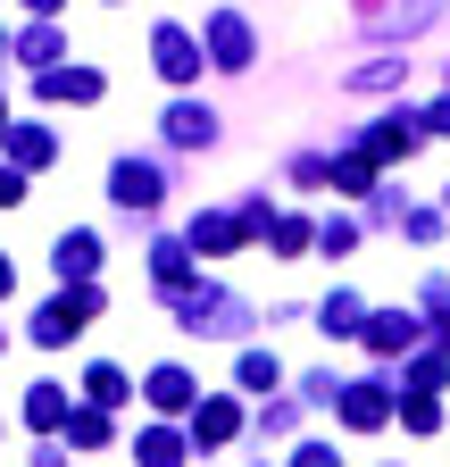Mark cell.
Here are the masks:
<instances>
[{
	"label": "cell",
	"instance_id": "cell-1",
	"mask_svg": "<svg viewBox=\"0 0 450 467\" xmlns=\"http://www.w3.org/2000/svg\"><path fill=\"white\" fill-rule=\"evenodd\" d=\"M100 309H108V292H100V284H59V292H50V301L26 317V342H34V350H67Z\"/></svg>",
	"mask_w": 450,
	"mask_h": 467
},
{
	"label": "cell",
	"instance_id": "cell-2",
	"mask_svg": "<svg viewBox=\"0 0 450 467\" xmlns=\"http://www.w3.org/2000/svg\"><path fill=\"white\" fill-rule=\"evenodd\" d=\"M200 50H209V67L242 76L251 58H259V34H251V17H242V9H209V17H200Z\"/></svg>",
	"mask_w": 450,
	"mask_h": 467
},
{
	"label": "cell",
	"instance_id": "cell-3",
	"mask_svg": "<svg viewBox=\"0 0 450 467\" xmlns=\"http://www.w3.org/2000/svg\"><path fill=\"white\" fill-rule=\"evenodd\" d=\"M108 201H118L126 217L159 209V201H167V167H159V159H134V150H126V159H108Z\"/></svg>",
	"mask_w": 450,
	"mask_h": 467
},
{
	"label": "cell",
	"instance_id": "cell-4",
	"mask_svg": "<svg viewBox=\"0 0 450 467\" xmlns=\"http://www.w3.org/2000/svg\"><path fill=\"white\" fill-rule=\"evenodd\" d=\"M150 67H159L167 84H192V76L209 67V50H200V34H192V26L159 17V26H150Z\"/></svg>",
	"mask_w": 450,
	"mask_h": 467
},
{
	"label": "cell",
	"instance_id": "cell-5",
	"mask_svg": "<svg viewBox=\"0 0 450 467\" xmlns=\"http://www.w3.org/2000/svg\"><path fill=\"white\" fill-rule=\"evenodd\" d=\"M417 142H425V117H417V109H384V117H375V126L359 134V150H367L375 167H384V159H409Z\"/></svg>",
	"mask_w": 450,
	"mask_h": 467
},
{
	"label": "cell",
	"instance_id": "cell-6",
	"mask_svg": "<svg viewBox=\"0 0 450 467\" xmlns=\"http://www.w3.org/2000/svg\"><path fill=\"white\" fill-rule=\"evenodd\" d=\"M142 400L159 409V418H192V409H200V384H192V368H176V359H159V368L142 376Z\"/></svg>",
	"mask_w": 450,
	"mask_h": 467
},
{
	"label": "cell",
	"instance_id": "cell-7",
	"mask_svg": "<svg viewBox=\"0 0 450 467\" xmlns=\"http://www.w3.org/2000/svg\"><path fill=\"white\" fill-rule=\"evenodd\" d=\"M50 267H59V284H100V234L67 225L59 243H50Z\"/></svg>",
	"mask_w": 450,
	"mask_h": 467
},
{
	"label": "cell",
	"instance_id": "cell-8",
	"mask_svg": "<svg viewBox=\"0 0 450 467\" xmlns=\"http://www.w3.org/2000/svg\"><path fill=\"white\" fill-rule=\"evenodd\" d=\"M184 243L209 251V259H225V251H242V243H251V225H242V209H200V217L184 225Z\"/></svg>",
	"mask_w": 450,
	"mask_h": 467
},
{
	"label": "cell",
	"instance_id": "cell-9",
	"mask_svg": "<svg viewBox=\"0 0 450 467\" xmlns=\"http://www.w3.org/2000/svg\"><path fill=\"white\" fill-rule=\"evenodd\" d=\"M184 434H192V451H225V442L242 434V400H209L200 392V409L184 418Z\"/></svg>",
	"mask_w": 450,
	"mask_h": 467
},
{
	"label": "cell",
	"instance_id": "cell-10",
	"mask_svg": "<svg viewBox=\"0 0 450 467\" xmlns=\"http://www.w3.org/2000/svg\"><path fill=\"white\" fill-rule=\"evenodd\" d=\"M159 134H167V150H209L217 142V109H200V100H176L159 117Z\"/></svg>",
	"mask_w": 450,
	"mask_h": 467
},
{
	"label": "cell",
	"instance_id": "cell-11",
	"mask_svg": "<svg viewBox=\"0 0 450 467\" xmlns=\"http://www.w3.org/2000/svg\"><path fill=\"white\" fill-rule=\"evenodd\" d=\"M0 159L34 175V167H50V159H59V134H50L42 117H17V126H9V142H0Z\"/></svg>",
	"mask_w": 450,
	"mask_h": 467
},
{
	"label": "cell",
	"instance_id": "cell-12",
	"mask_svg": "<svg viewBox=\"0 0 450 467\" xmlns=\"http://www.w3.org/2000/svg\"><path fill=\"white\" fill-rule=\"evenodd\" d=\"M134 467H192V434L167 426V418L142 426V434H134Z\"/></svg>",
	"mask_w": 450,
	"mask_h": 467
},
{
	"label": "cell",
	"instance_id": "cell-13",
	"mask_svg": "<svg viewBox=\"0 0 450 467\" xmlns=\"http://www.w3.org/2000/svg\"><path fill=\"white\" fill-rule=\"evenodd\" d=\"M34 92H42V100H76V109H92V100L108 92V76H100V67H42Z\"/></svg>",
	"mask_w": 450,
	"mask_h": 467
},
{
	"label": "cell",
	"instance_id": "cell-14",
	"mask_svg": "<svg viewBox=\"0 0 450 467\" xmlns=\"http://www.w3.org/2000/svg\"><path fill=\"white\" fill-rule=\"evenodd\" d=\"M417 334H425V326H417V309H375L359 342L375 350V359H392V350H417Z\"/></svg>",
	"mask_w": 450,
	"mask_h": 467
},
{
	"label": "cell",
	"instance_id": "cell-15",
	"mask_svg": "<svg viewBox=\"0 0 450 467\" xmlns=\"http://www.w3.org/2000/svg\"><path fill=\"white\" fill-rule=\"evenodd\" d=\"M333 400H343V426H351V434L392 426V392H384V384H351V392H333Z\"/></svg>",
	"mask_w": 450,
	"mask_h": 467
},
{
	"label": "cell",
	"instance_id": "cell-16",
	"mask_svg": "<svg viewBox=\"0 0 450 467\" xmlns=\"http://www.w3.org/2000/svg\"><path fill=\"white\" fill-rule=\"evenodd\" d=\"M67 418H76L67 384H26V426L34 434H67Z\"/></svg>",
	"mask_w": 450,
	"mask_h": 467
},
{
	"label": "cell",
	"instance_id": "cell-17",
	"mask_svg": "<svg viewBox=\"0 0 450 467\" xmlns=\"http://www.w3.org/2000/svg\"><path fill=\"white\" fill-rule=\"evenodd\" d=\"M84 400H92V409H126V400H134V376H126L118 359H92V368H84Z\"/></svg>",
	"mask_w": 450,
	"mask_h": 467
},
{
	"label": "cell",
	"instance_id": "cell-18",
	"mask_svg": "<svg viewBox=\"0 0 450 467\" xmlns=\"http://www.w3.org/2000/svg\"><path fill=\"white\" fill-rule=\"evenodd\" d=\"M317 326H325L333 342H351V334H367V309H359V292H325V309H317Z\"/></svg>",
	"mask_w": 450,
	"mask_h": 467
},
{
	"label": "cell",
	"instance_id": "cell-19",
	"mask_svg": "<svg viewBox=\"0 0 450 467\" xmlns=\"http://www.w3.org/2000/svg\"><path fill=\"white\" fill-rule=\"evenodd\" d=\"M9 50H17V58H34V67H67V42H59V26H50V17H42V26H26Z\"/></svg>",
	"mask_w": 450,
	"mask_h": 467
},
{
	"label": "cell",
	"instance_id": "cell-20",
	"mask_svg": "<svg viewBox=\"0 0 450 467\" xmlns=\"http://www.w3.org/2000/svg\"><path fill=\"white\" fill-rule=\"evenodd\" d=\"M434 17H442V0H401V9H375L367 34H417V26H434Z\"/></svg>",
	"mask_w": 450,
	"mask_h": 467
},
{
	"label": "cell",
	"instance_id": "cell-21",
	"mask_svg": "<svg viewBox=\"0 0 450 467\" xmlns=\"http://www.w3.org/2000/svg\"><path fill=\"white\" fill-rule=\"evenodd\" d=\"M234 384H242V392H275V384H284L275 350H242V359H234Z\"/></svg>",
	"mask_w": 450,
	"mask_h": 467
},
{
	"label": "cell",
	"instance_id": "cell-22",
	"mask_svg": "<svg viewBox=\"0 0 450 467\" xmlns=\"http://www.w3.org/2000/svg\"><path fill=\"white\" fill-rule=\"evenodd\" d=\"M100 442H108V409L76 400V418H67V451H100Z\"/></svg>",
	"mask_w": 450,
	"mask_h": 467
},
{
	"label": "cell",
	"instance_id": "cell-23",
	"mask_svg": "<svg viewBox=\"0 0 450 467\" xmlns=\"http://www.w3.org/2000/svg\"><path fill=\"white\" fill-rule=\"evenodd\" d=\"M267 243L284 251V259H301V251L317 243V225H309V217H275V225H267Z\"/></svg>",
	"mask_w": 450,
	"mask_h": 467
},
{
	"label": "cell",
	"instance_id": "cell-24",
	"mask_svg": "<svg viewBox=\"0 0 450 467\" xmlns=\"http://www.w3.org/2000/svg\"><path fill=\"white\" fill-rule=\"evenodd\" d=\"M325 184H343V192H367V184H375V159H367V150H343Z\"/></svg>",
	"mask_w": 450,
	"mask_h": 467
},
{
	"label": "cell",
	"instance_id": "cell-25",
	"mask_svg": "<svg viewBox=\"0 0 450 467\" xmlns=\"http://www.w3.org/2000/svg\"><path fill=\"white\" fill-rule=\"evenodd\" d=\"M401 426H409V434H434V426H442L434 392H409V400H401Z\"/></svg>",
	"mask_w": 450,
	"mask_h": 467
},
{
	"label": "cell",
	"instance_id": "cell-26",
	"mask_svg": "<svg viewBox=\"0 0 450 467\" xmlns=\"http://www.w3.org/2000/svg\"><path fill=\"white\" fill-rule=\"evenodd\" d=\"M351 243H359V225H351V217H325V225H317V251H325V259H343Z\"/></svg>",
	"mask_w": 450,
	"mask_h": 467
},
{
	"label": "cell",
	"instance_id": "cell-27",
	"mask_svg": "<svg viewBox=\"0 0 450 467\" xmlns=\"http://www.w3.org/2000/svg\"><path fill=\"white\" fill-rule=\"evenodd\" d=\"M401 76H409V67H401V58H367V67H359L351 84H359V92H384V84H401Z\"/></svg>",
	"mask_w": 450,
	"mask_h": 467
},
{
	"label": "cell",
	"instance_id": "cell-28",
	"mask_svg": "<svg viewBox=\"0 0 450 467\" xmlns=\"http://www.w3.org/2000/svg\"><path fill=\"white\" fill-rule=\"evenodd\" d=\"M0 209H26V167L0 159Z\"/></svg>",
	"mask_w": 450,
	"mask_h": 467
},
{
	"label": "cell",
	"instance_id": "cell-29",
	"mask_svg": "<svg viewBox=\"0 0 450 467\" xmlns=\"http://www.w3.org/2000/svg\"><path fill=\"white\" fill-rule=\"evenodd\" d=\"M292 467H343V451H333V442H301Z\"/></svg>",
	"mask_w": 450,
	"mask_h": 467
},
{
	"label": "cell",
	"instance_id": "cell-30",
	"mask_svg": "<svg viewBox=\"0 0 450 467\" xmlns=\"http://www.w3.org/2000/svg\"><path fill=\"white\" fill-rule=\"evenodd\" d=\"M434 134H450V92H442V100L425 109V142H434Z\"/></svg>",
	"mask_w": 450,
	"mask_h": 467
},
{
	"label": "cell",
	"instance_id": "cell-31",
	"mask_svg": "<svg viewBox=\"0 0 450 467\" xmlns=\"http://www.w3.org/2000/svg\"><path fill=\"white\" fill-rule=\"evenodd\" d=\"M9 292H17V259H9V251H0V301H9Z\"/></svg>",
	"mask_w": 450,
	"mask_h": 467
},
{
	"label": "cell",
	"instance_id": "cell-32",
	"mask_svg": "<svg viewBox=\"0 0 450 467\" xmlns=\"http://www.w3.org/2000/svg\"><path fill=\"white\" fill-rule=\"evenodd\" d=\"M34 467H67V451H59V442H42V451H34Z\"/></svg>",
	"mask_w": 450,
	"mask_h": 467
},
{
	"label": "cell",
	"instance_id": "cell-33",
	"mask_svg": "<svg viewBox=\"0 0 450 467\" xmlns=\"http://www.w3.org/2000/svg\"><path fill=\"white\" fill-rule=\"evenodd\" d=\"M26 9H34V17H59V9H67V0H26Z\"/></svg>",
	"mask_w": 450,
	"mask_h": 467
},
{
	"label": "cell",
	"instance_id": "cell-34",
	"mask_svg": "<svg viewBox=\"0 0 450 467\" xmlns=\"http://www.w3.org/2000/svg\"><path fill=\"white\" fill-rule=\"evenodd\" d=\"M9 126H17V117H9V100H0V142H9Z\"/></svg>",
	"mask_w": 450,
	"mask_h": 467
},
{
	"label": "cell",
	"instance_id": "cell-35",
	"mask_svg": "<svg viewBox=\"0 0 450 467\" xmlns=\"http://www.w3.org/2000/svg\"><path fill=\"white\" fill-rule=\"evenodd\" d=\"M100 9H126V0H100Z\"/></svg>",
	"mask_w": 450,
	"mask_h": 467
},
{
	"label": "cell",
	"instance_id": "cell-36",
	"mask_svg": "<svg viewBox=\"0 0 450 467\" xmlns=\"http://www.w3.org/2000/svg\"><path fill=\"white\" fill-rule=\"evenodd\" d=\"M0 342H9V334H0Z\"/></svg>",
	"mask_w": 450,
	"mask_h": 467
}]
</instances>
